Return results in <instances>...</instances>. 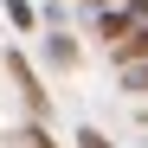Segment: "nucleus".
Wrapping results in <instances>:
<instances>
[{"label":"nucleus","mask_w":148,"mask_h":148,"mask_svg":"<svg viewBox=\"0 0 148 148\" xmlns=\"http://www.w3.org/2000/svg\"><path fill=\"white\" fill-rule=\"evenodd\" d=\"M0 7H7V19H13V26H19V32H26V26H32V0H0Z\"/></svg>","instance_id":"4"},{"label":"nucleus","mask_w":148,"mask_h":148,"mask_svg":"<svg viewBox=\"0 0 148 148\" xmlns=\"http://www.w3.org/2000/svg\"><path fill=\"white\" fill-rule=\"evenodd\" d=\"M122 7L135 13V26H142V19H148V0H122Z\"/></svg>","instance_id":"9"},{"label":"nucleus","mask_w":148,"mask_h":148,"mask_svg":"<svg viewBox=\"0 0 148 148\" xmlns=\"http://www.w3.org/2000/svg\"><path fill=\"white\" fill-rule=\"evenodd\" d=\"M97 32H103L110 45H122V39L135 32V13H129V7H103V13H97Z\"/></svg>","instance_id":"2"},{"label":"nucleus","mask_w":148,"mask_h":148,"mask_svg":"<svg viewBox=\"0 0 148 148\" xmlns=\"http://www.w3.org/2000/svg\"><path fill=\"white\" fill-rule=\"evenodd\" d=\"M7 71H13V84L26 90V110H32V116H45V90H39V77H32V64L19 58V52H7Z\"/></svg>","instance_id":"1"},{"label":"nucleus","mask_w":148,"mask_h":148,"mask_svg":"<svg viewBox=\"0 0 148 148\" xmlns=\"http://www.w3.org/2000/svg\"><path fill=\"white\" fill-rule=\"evenodd\" d=\"M110 52H116V64H122V71H135V64H148V26H135V32L122 39V45H110Z\"/></svg>","instance_id":"3"},{"label":"nucleus","mask_w":148,"mask_h":148,"mask_svg":"<svg viewBox=\"0 0 148 148\" xmlns=\"http://www.w3.org/2000/svg\"><path fill=\"white\" fill-rule=\"evenodd\" d=\"M19 142H26V148H52V135H45V129H39V122H32V129H26V135H19Z\"/></svg>","instance_id":"8"},{"label":"nucleus","mask_w":148,"mask_h":148,"mask_svg":"<svg viewBox=\"0 0 148 148\" xmlns=\"http://www.w3.org/2000/svg\"><path fill=\"white\" fill-rule=\"evenodd\" d=\"M122 84H129V90H148V64H135V71H122Z\"/></svg>","instance_id":"7"},{"label":"nucleus","mask_w":148,"mask_h":148,"mask_svg":"<svg viewBox=\"0 0 148 148\" xmlns=\"http://www.w3.org/2000/svg\"><path fill=\"white\" fill-rule=\"evenodd\" d=\"M77 148H116V142H103V129H77Z\"/></svg>","instance_id":"6"},{"label":"nucleus","mask_w":148,"mask_h":148,"mask_svg":"<svg viewBox=\"0 0 148 148\" xmlns=\"http://www.w3.org/2000/svg\"><path fill=\"white\" fill-rule=\"evenodd\" d=\"M45 52H52V64H77V45H71V39H64V32H58V39H52V45H45Z\"/></svg>","instance_id":"5"},{"label":"nucleus","mask_w":148,"mask_h":148,"mask_svg":"<svg viewBox=\"0 0 148 148\" xmlns=\"http://www.w3.org/2000/svg\"><path fill=\"white\" fill-rule=\"evenodd\" d=\"M90 7H97V13H103V7H110V0H90Z\"/></svg>","instance_id":"10"}]
</instances>
